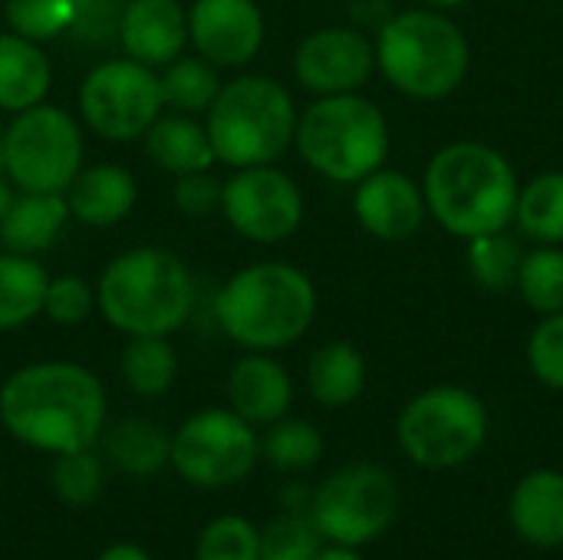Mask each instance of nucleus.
I'll return each instance as SVG.
<instances>
[{
  "label": "nucleus",
  "instance_id": "21",
  "mask_svg": "<svg viewBox=\"0 0 563 560\" xmlns=\"http://www.w3.org/2000/svg\"><path fill=\"white\" fill-rule=\"evenodd\" d=\"M69 218L66 198L56 191H23L13 198L7 215L0 218V244L10 254H40L56 244L63 224Z\"/></svg>",
  "mask_w": 563,
  "mask_h": 560
},
{
  "label": "nucleus",
  "instance_id": "5",
  "mask_svg": "<svg viewBox=\"0 0 563 560\" xmlns=\"http://www.w3.org/2000/svg\"><path fill=\"white\" fill-rule=\"evenodd\" d=\"M96 304L102 317L129 337H168L191 317L195 281L178 254L165 248H132L106 267Z\"/></svg>",
  "mask_w": 563,
  "mask_h": 560
},
{
  "label": "nucleus",
  "instance_id": "46",
  "mask_svg": "<svg viewBox=\"0 0 563 560\" xmlns=\"http://www.w3.org/2000/svg\"><path fill=\"white\" fill-rule=\"evenodd\" d=\"M7 175V158H3V132H0V178Z\"/></svg>",
  "mask_w": 563,
  "mask_h": 560
},
{
  "label": "nucleus",
  "instance_id": "24",
  "mask_svg": "<svg viewBox=\"0 0 563 560\" xmlns=\"http://www.w3.org/2000/svg\"><path fill=\"white\" fill-rule=\"evenodd\" d=\"M307 389L327 409L353 406L366 389L363 353L346 340L323 343L320 350H313V356L307 363Z\"/></svg>",
  "mask_w": 563,
  "mask_h": 560
},
{
  "label": "nucleus",
  "instance_id": "14",
  "mask_svg": "<svg viewBox=\"0 0 563 560\" xmlns=\"http://www.w3.org/2000/svg\"><path fill=\"white\" fill-rule=\"evenodd\" d=\"M376 73V46L360 26H323L294 53V76L313 96L360 92Z\"/></svg>",
  "mask_w": 563,
  "mask_h": 560
},
{
  "label": "nucleus",
  "instance_id": "13",
  "mask_svg": "<svg viewBox=\"0 0 563 560\" xmlns=\"http://www.w3.org/2000/svg\"><path fill=\"white\" fill-rule=\"evenodd\" d=\"M221 211L241 238L280 244L303 221V195L287 172L274 165H251L238 168V175L224 182Z\"/></svg>",
  "mask_w": 563,
  "mask_h": 560
},
{
  "label": "nucleus",
  "instance_id": "8",
  "mask_svg": "<svg viewBox=\"0 0 563 560\" xmlns=\"http://www.w3.org/2000/svg\"><path fill=\"white\" fill-rule=\"evenodd\" d=\"M492 436L485 399L465 386L439 383L416 393L396 416V446L422 472H455L468 465Z\"/></svg>",
  "mask_w": 563,
  "mask_h": 560
},
{
  "label": "nucleus",
  "instance_id": "22",
  "mask_svg": "<svg viewBox=\"0 0 563 560\" xmlns=\"http://www.w3.org/2000/svg\"><path fill=\"white\" fill-rule=\"evenodd\" d=\"M49 59L46 53L20 36V33H0V109L23 112L30 106H40L49 92Z\"/></svg>",
  "mask_w": 563,
  "mask_h": 560
},
{
  "label": "nucleus",
  "instance_id": "38",
  "mask_svg": "<svg viewBox=\"0 0 563 560\" xmlns=\"http://www.w3.org/2000/svg\"><path fill=\"white\" fill-rule=\"evenodd\" d=\"M125 0H73L69 36L86 46H109L119 40Z\"/></svg>",
  "mask_w": 563,
  "mask_h": 560
},
{
  "label": "nucleus",
  "instance_id": "27",
  "mask_svg": "<svg viewBox=\"0 0 563 560\" xmlns=\"http://www.w3.org/2000/svg\"><path fill=\"white\" fill-rule=\"evenodd\" d=\"M49 277L46 271L26 254H3L0 257V330H16L43 314Z\"/></svg>",
  "mask_w": 563,
  "mask_h": 560
},
{
  "label": "nucleus",
  "instance_id": "37",
  "mask_svg": "<svg viewBox=\"0 0 563 560\" xmlns=\"http://www.w3.org/2000/svg\"><path fill=\"white\" fill-rule=\"evenodd\" d=\"M525 356H528L531 376L541 386L563 393V310L561 314H548L534 323L528 347H525Z\"/></svg>",
  "mask_w": 563,
  "mask_h": 560
},
{
  "label": "nucleus",
  "instance_id": "44",
  "mask_svg": "<svg viewBox=\"0 0 563 560\" xmlns=\"http://www.w3.org/2000/svg\"><path fill=\"white\" fill-rule=\"evenodd\" d=\"M468 0H422V7H432V10H442V13H452L459 7H465Z\"/></svg>",
  "mask_w": 563,
  "mask_h": 560
},
{
  "label": "nucleus",
  "instance_id": "31",
  "mask_svg": "<svg viewBox=\"0 0 563 560\" xmlns=\"http://www.w3.org/2000/svg\"><path fill=\"white\" fill-rule=\"evenodd\" d=\"M261 455L277 469V472H307L323 459V436L313 422L307 419H277L271 422Z\"/></svg>",
  "mask_w": 563,
  "mask_h": 560
},
{
  "label": "nucleus",
  "instance_id": "6",
  "mask_svg": "<svg viewBox=\"0 0 563 560\" xmlns=\"http://www.w3.org/2000/svg\"><path fill=\"white\" fill-rule=\"evenodd\" d=\"M294 145L303 162L336 185H356L389 158V122L363 92L317 96L300 116Z\"/></svg>",
  "mask_w": 563,
  "mask_h": 560
},
{
  "label": "nucleus",
  "instance_id": "25",
  "mask_svg": "<svg viewBox=\"0 0 563 560\" xmlns=\"http://www.w3.org/2000/svg\"><path fill=\"white\" fill-rule=\"evenodd\" d=\"M515 228L534 244L563 248V172H541L521 185L515 205Z\"/></svg>",
  "mask_w": 563,
  "mask_h": 560
},
{
  "label": "nucleus",
  "instance_id": "9",
  "mask_svg": "<svg viewBox=\"0 0 563 560\" xmlns=\"http://www.w3.org/2000/svg\"><path fill=\"white\" fill-rule=\"evenodd\" d=\"M399 515V485L393 472L356 462L313 488L310 518L323 541L340 548H366L383 538Z\"/></svg>",
  "mask_w": 563,
  "mask_h": 560
},
{
  "label": "nucleus",
  "instance_id": "11",
  "mask_svg": "<svg viewBox=\"0 0 563 560\" xmlns=\"http://www.w3.org/2000/svg\"><path fill=\"white\" fill-rule=\"evenodd\" d=\"M261 442L234 409H205L172 436L175 472L198 488H224L251 475Z\"/></svg>",
  "mask_w": 563,
  "mask_h": 560
},
{
  "label": "nucleus",
  "instance_id": "41",
  "mask_svg": "<svg viewBox=\"0 0 563 560\" xmlns=\"http://www.w3.org/2000/svg\"><path fill=\"white\" fill-rule=\"evenodd\" d=\"M310 502H313V488L307 485H287L280 495V505L290 515H310Z\"/></svg>",
  "mask_w": 563,
  "mask_h": 560
},
{
  "label": "nucleus",
  "instance_id": "40",
  "mask_svg": "<svg viewBox=\"0 0 563 560\" xmlns=\"http://www.w3.org/2000/svg\"><path fill=\"white\" fill-rule=\"evenodd\" d=\"M221 182L205 168V172H188V175H178V185H175V208L185 215V218H205L211 215L218 205H221Z\"/></svg>",
  "mask_w": 563,
  "mask_h": 560
},
{
  "label": "nucleus",
  "instance_id": "36",
  "mask_svg": "<svg viewBox=\"0 0 563 560\" xmlns=\"http://www.w3.org/2000/svg\"><path fill=\"white\" fill-rule=\"evenodd\" d=\"M7 23L33 43L56 40L73 23V0H7Z\"/></svg>",
  "mask_w": 563,
  "mask_h": 560
},
{
  "label": "nucleus",
  "instance_id": "2",
  "mask_svg": "<svg viewBox=\"0 0 563 560\" xmlns=\"http://www.w3.org/2000/svg\"><path fill=\"white\" fill-rule=\"evenodd\" d=\"M518 191L521 178L508 155L475 139L439 149L422 175L429 218L459 241L511 228Z\"/></svg>",
  "mask_w": 563,
  "mask_h": 560
},
{
  "label": "nucleus",
  "instance_id": "20",
  "mask_svg": "<svg viewBox=\"0 0 563 560\" xmlns=\"http://www.w3.org/2000/svg\"><path fill=\"white\" fill-rule=\"evenodd\" d=\"M63 198H66L69 218L89 228H112L132 211L139 188L125 168L92 165V168H79V175L69 182Z\"/></svg>",
  "mask_w": 563,
  "mask_h": 560
},
{
  "label": "nucleus",
  "instance_id": "7",
  "mask_svg": "<svg viewBox=\"0 0 563 560\" xmlns=\"http://www.w3.org/2000/svg\"><path fill=\"white\" fill-rule=\"evenodd\" d=\"M297 106L284 83L271 76H238L208 106V139L214 158L231 168L274 165L297 132Z\"/></svg>",
  "mask_w": 563,
  "mask_h": 560
},
{
  "label": "nucleus",
  "instance_id": "28",
  "mask_svg": "<svg viewBox=\"0 0 563 560\" xmlns=\"http://www.w3.org/2000/svg\"><path fill=\"white\" fill-rule=\"evenodd\" d=\"M465 261H468L472 281L482 290L508 294V290H515V281H518V271H521V261H525L521 234H511V228L478 234V238L468 241Z\"/></svg>",
  "mask_w": 563,
  "mask_h": 560
},
{
  "label": "nucleus",
  "instance_id": "16",
  "mask_svg": "<svg viewBox=\"0 0 563 560\" xmlns=\"http://www.w3.org/2000/svg\"><path fill=\"white\" fill-rule=\"evenodd\" d=\"M188 40L211 66H244L264 43V13L254 0H195Z\"/></svg>",
  "mask_w": 563,
  "mask_h": 560
},
{
  "label": "nucleus",
  "instance_id": "33",
  "mask_svg": "<svg viewBox=\"0 0 563 560\" xmlns=\"http://www.w3.org/2000/svg\"><path fill=\"white\" fill-rule=\"evenodd\" d=\"M323 545L327 541L310 515L284 512L261 531V560H313Z\"/></svg>",
  "mask_w": 563,
  "mask_h": 560
},
{
  "label": "nucleus",
  "instance_id": "23",
  "mask_svg": "<svg viewBox=\"0 0 563 560\" xmlns=\"http://www.w3.org/2000/svg\"><path fill=\"white\" fill-rule=\"evenodd\" d=\"M145 155L172 175L205 172L214 162L208 129H201L188 112L158 116L145 132Z\"/></svg>",
  "mask_w": 563,
  "mask_h": 560
},
{
  "label": "nucleus",
  "instance_id": "3",
  "mask_svg": "<svg viewBox=\"0 0 563 560\" xmlns=\"http://www.w3.org/2000/svg\"><path fill=\"white\" fill-rule=\"evenodd\" d=\"M376 69L383 79L419 102H439L462 89L472 69L465 30L442 10L409 7L376 30Z\"/></svg>",
  "mask_w": 563,
  "mask_h": 560
},
{
  "label": "nucleus",
  "instance_id": "43",
  "mask_svg": "<svg viewBox=\"0 0 563 560\" xmlns=\"http://www.w3.org/2000/svg\"><path fill=\"white\" fill-rule=\"evenodd\" d=\"M313 560H366L356 548H340V545H330V548H323L320 554Z\"/></svg>",
  "mask_w": 563,
  "mask_h": 560
},
{
  "label": "nucleus",
  "instance_id": "17",
  "mask_svg": "<svg viewBox=\"0 0 563 560\" xmlns=\"http://www.w3.org/2000/svg\"><path fill=\"white\" fill-rule=\"evenodd\" d=\"M119 43L142 66H168L188 43V13L178 0H125Z\"/></svg>",
  "mask_w": 563,
  "mask_h": 560
},
{
  "label": "nucleus",
  "instance_id": "15",
  "mask_svg": "<svg viewBox=\"0 0 563 560\" xmlns=\"http://www.w3.org/2000/svg\"><path fill=\"white\" fill-rule=\"evenodd\" d=\"M353 215L376 241H409L429 218L422 182L399 168H376L353 191Z\"/></svg>",
  "mask_w": 563,
  "mask_h": 560
},
{
  "label": "nucleus",
  "instance_id": "26",
  "mask_svg": "<svg viewBox=\"0 0 563 560\" xmlns=\"http://www.w3.org/2000/svg\"><path fill=\"white\" fill-rule=\"evenodd\" d=\"M106 459L129 475H155L172 462V439L148 419H122L106 429Z\"/></svg>",
  "mask_w": 563,
  "mask_h": 560
},
{
  "label": "nucleus",
  "instance_id": "19",
  "mask_svg": "<svg viewBox=\"0 0 563 560\" xmlns=\"http://www.w3.org/2000/svg\"><path fill=\"white\" fill-rule=\"evenodd\" d=\"M228 399H231V409L251 426H271L290 413L294 383H290V373L277 360L251 350L231 366Z\"/></svg>",
  "mask_w": 563,
  "mask_h": 560
},
{
  "label": "nucleus",
  "instance_id": "34",
  "mask_svg": "<svg viewBox=\"0 0 563 560\" xmlns=\"http://www.w3.org/2000/svg\"><path fill=\"white\" fill-rule=\"evenodd\" d=\"M102 482H106L102 459L92 455V449L59 452L49 472V485L66 505H92L102 492Z\"/></svg>",
  "mask_w": 563,
  "mask_h": 560
},
{
  "label": "nucleus",
  "instance_id": "18",
  "mask_svg": "<svg viewBox=\"0 0 563 560\" xmlns=\"http://www.w3.org/2000/svg\"><path fill=\"white\" fill-rule=\"evenodd\" d=\"M508 521L538 551L563 548V472L531 469L521 475L508 495Z\"/></svg>",
  "mask_w": 563,
  "mask_h": 560
},
{
  "label": "nucleus",
  "instance_id": "4",
  "mask_svg": "<svg viewBox=\"0 0 563 560\" xmlns=\"http://www.w3.org/2000/svg\"><path fill=\"white\" fill-rule=\"evenodd\" d=\"M221 330L254 350L274 353L297 343L317 317L313 281L284 261H261L238 271L214 304Z\"/></svg>",
  "mask_w": 563,
  "mask_h": 560
},
{
  "label": "nucleus",
  "instance_id": "45",
  "mask_svg": "<svg viewBox=\"0 0 563 560\" xmlns=\"http://www.w3.org/2000/svg\"><path fill=\"white\" fill-rule=\"evenodd\" d=\"M13 198H16V195H13L10 182H3V178H0V218L7 215V208L13 205Z\"/></svg>",
  "mask_w": 563,
  "mask_h": 560
},
{
  "label": "nucleus",
  "instance_id": "1",
  "mask_svg": "<svg viewBox=\"0 0 563 560\" xmlns=\"http://www.w3.org/2000/svg\"><path fill=\"white\" fill-rule=\"evenodd\" d=\"M0 422L40 452L92 449L106 429V389L76 363H33L0 389Z\"/></svg>",
  "mask_w": 563,
  "mask_h": 560
},
{
  "label": "nucleus",
  "instance_id": "12",
  "mask_svg": "<svg viewBox=\"0 0 563 560\" xmlns=\"http://www.w3.org/2000/svg\"><path fill=\"white\" fill-rule=\"evenodd\" d=\"M162 83L152 66L135 59H106L79 86V112L86 125L109 139L129 142L148 132L162 116Z\"/></svg>",
  "mask_w": 563,
  "mask_h": 560
},
{
  "label": "nucleus",
  "instance_id": "35",
  "mask_svg": "<svg viewBox=\"0 0 563 560\" xmlns=\"http://www.w3.org/2000/svg\"><path fill=\"white\" fill-rule=\"evenodd\" d=\"M195 560H261V531L247 518L224 515L201 531Z\"/></svg>",
  "mask_w": 563,
  "mask_h": 560
},
{
  "label": "nucleus",
  "instance_id": "42",
  "mask_svg": "<svg viewBox=\"0 0 563 560\" xmlns=\"http://www.w3.org/2000/svg\"><path fill=\"white\" fill-rule=\"evenodd\" d=\"M99 560H152L142 548H135V545H112L109 551H102Z\"/></svg>",
  "mask_w": 563,
  "mask_h": 560
},
{
  "label": "nucleus",
  "instance_id": "10",
  "mask_svg": "<svg viewBox=\"0 0 563 560\" xmlns=\"http://www.w3.org/2000/svg\"><path fill=\"white\" fill-rule=\"evenodd\" d=\"M7 178L20 191L63 195L82 168V135L76 119L56 106H30L3 132Z\"/></svg>",
  "mask_w": 563,
  "mask_h": 560
},
{
  "label": "nucleus",
  "instance_id": "32",
  "mask_svg": "<svg viewBox=\"0 0 563 560\" xmlns=\"http://www.w3.org/2000/svg\"><path fill=\"white\" fill-rule=\"evenodd\" d=\"M158 83H162L165 106H172L178 112H205L214 102V96L221 92L218 66H211L201 56L172 59Z\"/></svg>",
  "mask_w": 563,
  "mask_h": 560
},
{
  "label": "nucleus",
  "instance_id": "39",
  "mask_svg": "<svg viewBox=\"0 0 563 560\" xmlns=\"http://www.w3.org/2000/svg\"><path fill=\"white\" fill-rule=\"evenodd\" d=\"M96 307V290L79 281V277H56L49 281L46 287V300H43V314L53 320V323H63V327H76L82 323Z\"/></svg>",
  "mask_w": 563,
  "mask_h": 560
},
{
  "label": "nucleus",
  "instance_id": "29",
  "mask_svg": "<svg viewBox=\"0 0 563 560\" xmlns=\"http://www.w3.org/2000/svg\"><path fill=\"white\" fill-rule=\"evenodd\" d=\"M122 380L135 396L155 399L168 393L178 373V356L165 337H132L122 350Z\"/></svg>",
  "mask_w": 563,
  "mask_h": 560
},
{
  "label": "nucleus",
  "instance_id": "30",
  "mask_svg": "<svg viewBox=\"0 0 563 560\" xmlns=\"http://www.w3.org/2000/svg\"><path fill=\"white\" fill-rule=\"evenodd\" d=\"M515 290L521 300L538 314H561L563 310V248L561 244H538L525 251Z\"/></svg>",
  "mask_w": 563,
  "mask_h": 560
}]
</instances>
